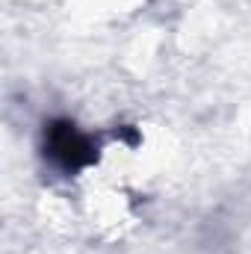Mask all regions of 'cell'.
<instances>
[{"instance_id": "obj_1", "label": "cell", "mask_w": 251, "mask_h": 254, "mask_svg": "<svg viewBox=\"0 0 251 254\" xmlns=\"http://www.w3.org/2000/svg\"><path fill=\"white\" fill-rule=\"evenodd\" d=\"M42 157L45 163L65 178H74L98 163L101 145L95 133H86L71 119H51L42 130Z\"/></svg>"}]
</instances>
